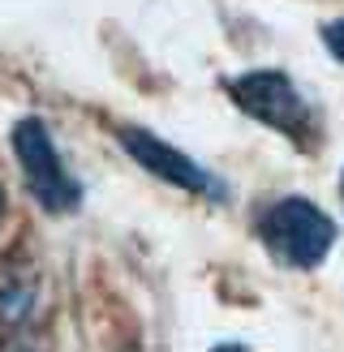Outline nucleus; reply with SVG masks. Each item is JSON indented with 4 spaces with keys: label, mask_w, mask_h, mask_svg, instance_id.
<instances>
[{
    "label": "nucleus",
    "mask_w": 344,
    "mask_h": 352,
    "mask_svg": "<svg viewBox=\"0 0 344 352\" xmlns=\"http://www.w3.org/2000/svg\"><path fill=\"white\" fill-rule=\"evenodd\" d=\"M228 99L237 103L246 116H254L258 125H267L275 133H284L288 142H297L301 151H310L319 142V116L305 103V95L292 86L288 74L280 69H250L241 78L224 82Z\"/></svg>",
    "instance_id": "1"
},
{
    "label": "nucleus",
    "mask_w": 344,
    "mask_h": 352,
    "mask_svg": "<svg viewBox=\"0 0 344 352\" xmlns=\"http://www.w3.org/2000/svg\"><path fill=\"white\" fill-rule=\"evenodd\" d=\"M258 236H263L267 254L284 267L310 271L332 254L336 245V223L327 219V210L305 202V198H280L263 210L258 219Z\"/></svg>",
    "instance_id": "2"
},
{
    "label": "nucleus",
    "mask_w": 344,
    "mask_h": 352,
    "mask_svg": "<svg viewBox=\"0 0 344 352\" xmlns=\"http://www.w3.org/2000/svg\"><path fill=\"white\" fill-rule=\"evenodd\" d=\"M13 151H17V164H22V176L34 193V202L52 215H69V210L82 206V189L78 181L65 172L56 146H52V133L39 116H22L13 125Z\"/></svg>",
    "instance_id": "3"
},
{
    "label": "nucleus",
    "mask_w": 344,
    "mask_h": 352,
    "mask_svg": "<svg viewBox=\"0 0 344 352\" xmlns=\"http://www.w3.org/2000/svg\"><path fill=\"white\" fill-rule=\"evenodd\" d=\"M43 267L26 254L0 258V348H9L39 327L43 314Z\"/></svg>",
    "instance_id": "4"
},
{
    "label": "nucleus",
    "mask_w": 344,
    "mask_h": 352,
    "mask_svg": "<svg viewBox=\"0 0 344 352\" xmlns=\"http://www.w3.org/2000/svg\"><path fill=\"white\" fill-rule=\"evenodd\" d=\"M116 138H120V146H125L129 160H133L138 168H147L151 176H160L164 185H177V189H189V193H206V198H219V189H215L211 176H206L194 160H189L185 151H177L172 142H164L160 133L138 129V125H120Z\"/></svg>",
    "instance_id": "5"
},
{
    "label": "nucleus",
    "mask_w": 344,
    "mask_h": 352,
    "mask_svg": "<svg viewBox=\"0 0 344 352\" xmlns=\"http://www.w3.org/2000/svg\"><path fill=\"white\" fill-rule=\"evenodd\" d=\"M323 43H327V52L344 65V17H336V22H327L323 26Z\"/></svg>",
    "instance_id": "6"
},
{
    "label": "nucleus",
    "mask_w": 344,
    "mask_h": 352,
    "mask_svg": "<svg viewBox=\"0 0 344 352\" xmlns=\"http://www.w3.org/2000/svg\"><path fill=\"white\" fill-rule=\"evenodd\" d=\"M5 215H9V198H5V185H0V228H5Z\"/></svg>",
    "instance_id": "7"
},
{
    "label": "nucleus",
    "mask_w": 344,
    "mask_h": 352,
    "mask_svg": "<svg viewBox=\"0 0 344 352\" xmlns=\"http://www.w3.org/2000/svg\"><path fill=\"white\" fill-rule=\"evenodd\" d=\"M340 193H344V176H340Z\"/></svg>",
    "instance_id": "8"
}]
</instances>
